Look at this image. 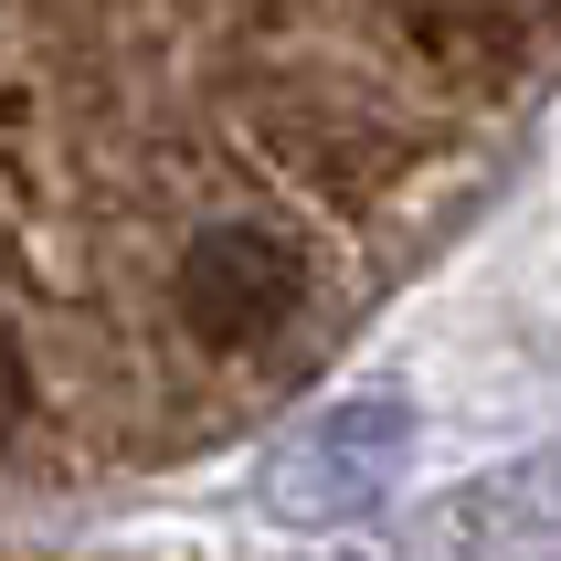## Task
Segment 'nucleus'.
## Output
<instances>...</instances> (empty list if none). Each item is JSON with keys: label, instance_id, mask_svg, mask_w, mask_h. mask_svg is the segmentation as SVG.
<instances>
[{"label": "nucleus", "instance_id": "f257e3e1", "mask_svg": "<svg viewBox=\"0 0 561 561\" xmlns=\"http://www.w3.org/2000/svg\"><path fill=\"white\" fill-rule=\"evenodd\" d=\"M403 456H413V413L392 403V392H360V403H329L318 424H297V435L276 445L265 499H276V519L329 530V519L381 508V488L403 477Z\"/></svg>", "mask_w": 561, "mask_h": 561}, {"label": "nucleus", "instance_id": "f03ea898", "mask_svg": "<svg viewBox=\"0 0 561 561\" xmlns=\"http://www.w3.org/2000/svg\"><path fill=\"white\" fill-rule=\"evenodd\" d=\"M297 286H308V254L265 222H213L181 254V318L213 350H254L276 318H297Z\"/></svg>", "mask_w": 561, "mask_h": 561}, {"label": "nucleus", "instance_id": "7ed1b4c3", "mask_svg": "<svg viewBox=\"0 0 561 561\" xmlns=\"http://www.w3.org/2000/svg\"><path fill=\"white\" fill-rule=\"evenodd\" d=\"M22 403H32V381H22V350L0 340V445H11V424H22Z\"/></svg>", "mask_w": 561, "mask_h": 561}]
</instances>
